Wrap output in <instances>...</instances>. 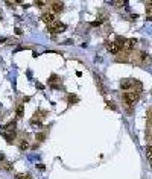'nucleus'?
I'll use <instances>...</instances> for the list:
<instances>
[{"label": "nucleus", "mask_w": 152, "mask_h": 179, "mask_svg": "<svg viewBox=\"0 0 152 179\" xmlns=\"http://www.w3.org/2000/svg\"><path fill=\"white\" fill-rule=\"evenodd\" d=\"M41 20L46 23L47 26H50V24H53V23L56 21V17H55V14H53V12H44L41 15Z\"/></svg>", "instance_id": "nucleus-4"}, {"label": "nucleus", "mask_w": 152, "mask_h": 179, "mask_svg": "<svg viewBox=\"0 0 152 179\" xmlns=\"http://www.w3.org/2000/svg\"><path fill=\"white\" fill-rule=\"evenodd\" d=\"M67 100H69V103L71 105V103H76V102H78V97H76L75 94H69V96H67Z\"/></svg>", "instance_id": "nucleus-15"}, {"label": "nucleus", "mask_w": 152, "mask_h": 179, "mask_svg": "<svg viewBox=\"0 0 152 179\" xmlns=\"http://www.w3.org/2000/svg\"><path fill=\"white\" fill-rule=\"evenodd\" d=\"M44 138H46V132H41V134H37V137H35V140L37 141H44Z\"/></svg>", "instance_id": "nucleus-16"}, {"label": "nucleus", "mask_w": 152, "mask_h": 179, "mask_svg": "<svg viewBox=\"0 0 152 179\" xmlns=\"http://www.w3.org/2000/svg\"><path fill=\"white\" fill-rule=\"evenodd\" d=\"M123 99L128 105H134L137 100H138V93H134V91H128L123 94Z\"/></svg>", "instance_id": "nucleus-2"}, {"label": "nucleus", "mask_w": 152, "mask_h": 179, "mask_svg": "<svg viewBox=\"0 0 152 179\" xmlns=\"http://www.w3.org/2000/svg\"><path fill=\"white\" fill-rule=\"evenodd\" d=\"M38 168H40V170H44V168H46V167H44L43 164H38Z\"/></svg>", "instance_id": "nucleus-24"}, {"label": "nucleus", "mask_w": 152, "mask_h": 179, "mask_svg": "<svg viewBox=\"0 0 152 179\" xmlns=\"http://www.w3.org/2000/svg\"><path fill=\"white\" fill-rule=\"evenodd\" d=\"M136 44H137V40H136V38L125 40V43H123L122 49L125 50V53H129V52H132V50H134V47H136Z\"/></svg>", "instance_id": "nucleus-3"}, {"label": "nucleus", "mask_w": 152, "mask_h": 179, "mask_svg": "<svg viewBox=\"0 0 152 179\" xmlns=\"http://www.w3.org/2000/svg\"><path fill=\"white\" fill-rule=\"evenodd\" d=\"M31 124H32L34 128H43V126H41V121H40V120H37V121H35V120H31Z\"/></svg>", "instance_id": "nucleus-17"}, {"label": "nucleus", "mask_w": 152, "mask_h": 179, "mask_svg": "<svg viewBox=\"0 0 152 179\" xmlns=\"http://www.w3.org/2000/svg\"><path fill=\"white\" fill-rule=\"evenodd\" d=\"M29 100H31V97H29V96H28V97H23V102H29Z\"/></svg>", "instance_id": "nucleus-23"}, {"label": "nucleus", "mask_w": 152, "mask_h": 179, "mask_svg": "<svg viewBox=\"0 0 152 179\" xmlns=\"http://www.w3.org/2000/svg\"><path fill=\"white\" fill-rule=\"evenodd\" d=\"M15 128H17V121L12 120V121H9L8 124H5V126L0 129V134H3V132H15Z\"/></svg>", "instance_id": "nucleus-7"}, {"label": "nucleus", "mask_w": 152, "mask_h": 179, "mask_svg": "<svg viewBox=\"0 0 152 179\" xmlns=\"http://www.w3.org/2000/svg\"><path fill=\"white\" fill-rule=\"evenodd\" d=\"M106 50H108L111 55H119V53H120V47L114 41H108V43H106Z\"/></svg>", "instance_id": "nucleus-5"}, {"label": "nucleus", "mask_w": 152, "mask_h": 179, "mask_svg": "<svg viewBox=\"0 0 152 179\" xmlns=\"http://www.w3.org/2000/svg\"><path fill=\"white\" fill-rule=\"evenodd\" d=\"M149 20H152V18H151V17H149Z\"/></svg>", "instance_id": "nucleus-25"}, {"label": "nucleus", "mask_w": 152, "mask_h": 179, "mask_svg": "<svg viewBox=\"0 0 152 179\" xmlns=\"http://www.w3.org/2000/svg\"><path fill=\"white\" fill-rule=\"evenodd\" d=\"M15 112H17V117H23V114H24V106H23V105H19V106H17V109H15Z\"/></svg>", "instance_id": "nucleus-14"}, {"label": "nucleus", "mask_w": 152, "mask_h": 179, "mask_svg": "<svg viewBox=\"0 0 152 179\" xmlns=\"http://www.w3.org/2000/svg\"><path fill=\"white\" fill-rule=\"evenodd\" d=\"M35 5H37L38 8H44L47 5V2H43V0H38V2H35Z\"/></svg>", "instance_id": "nucleus-18"}, {"label": "nucleus", "mask_w": 152, "mask_h": 179, "mask_svg": "<svg viewBox=\"0 0 152 179\" xmlns=\"http://www.w3.org/2000/svg\"><path fill=\"white\" fill-rule=\"evenodd\" d=\"M50 8H52V12L56 15V14L64 11V3L62 2H53V3H50Z\"/></svg>", "instance_id": "nucleus-6"}, {"label": "nucleus", "mask_w": 152, "mask_h": 179, "mask_svg": "<svg viewBox=\"0 0 152 179\" xmlns=\"http://www.w3.org/2000/svg\"><path fill=\"white\" fill-rule=\"evenodd\" d=\"M15 179H32V176L29 173H17Z\"/></svg>", "instance_id": "nucleus-13"}, {"label": "nucleus", "mask_w": 152, "mask_h": 179, "mask_svg": "<svg viewBox=\"0 0 152 179\" xmlns=\"http://www.w3.org/2000/svg\"><path fill=\"white\" fill-rule=\"evenodd\" d=\"M3 161H5V155L0 153V163H3Z\"/></svg>", "instance_id": "nucleus-22"}, {"label": "nucleus", "mask_w": 152, "mask_h": 179, "mask_svg": "<svg viewBox=\"0 0 152 179\" xmlns=\"http://www.w3.org/2000/svg\"><path fill=\"white\" fill-rule=\"evenodd\" d=\"M146 12L152 15V3H146Z\"/></svg>", "instance_id": "nucleus-19"}, {"label": "nucleus", "mask_w": 152, "mask_h": 179, "mask_svg": "<svg viewBox=\"0 0 152 179\" xmlns=\"http://www.w3.org/2000/svg\"><path fill=\"white\" fill-rule=\"evenodd\" d=\"M29 146H31V144H29V141H28V140H21V141H20V144H19V149L24 152V150H28V149H29Z\"/></svg>", "instance_id": "nucleus-10"}, {"label": "nucleus", "mask_w": 152, "mask_h": 179, "mask_svg": "<svg viewBox=\"0 0 152 179\" xmlns=\"http://www.w3.org/2000/svg\"><path fill=\"white\" fill-rule=\"evenodd\" d=\"M0 167H2L5 172H12V170H14V166H12V163H9V161H3V163H0Z\"/></svg>", "instance_id": "nucleus-9"}, {"label": "nucleus", "mask_w": 152, "mask_h": 179, "mask_svg": "<svg viewBox=\"0 0 152 179\" xmlns=\"http://www.w3.org/2000/svg\"><path fill=\"white\" fill-rule=\"evenodd\" d=\"M145 153H146V158H148L149 161H152V144L146 146V149H145Z\"/></svg>", "instance_id": "nucleus-11"}, {"label": "nucleus", "mask_w": 152, "mask_h": 179, "mask_svg": "<svg viewBox=\"0 0 152 179\" xmlns=\"http://www.w3.org/2000/svg\"><path fill=\"white\" fill-rule=\"evenodd\" d=\"M15 33L20 35V33H21V29H20V28H15Z\"/></svg>", "instance_id": "nucleus-21"}, {"label": "nucleus", "mask_w": 152, "mask_h": 179, "mask_svg": "<svg viewBox=\"0 0 152 179\" xmlns=\"http://www.w3.org/2000/svg\"><path fill=\"white\" fill-rule=\"evenodd\" d=\"M67 29V26L64 24V23H59V21H55L53 24H50V26H47V31H49V33H61V32H64Z\"/></svg>", "instance_id": "nucleus-1"}, {"label": "nucleus", "mask_w": 152, "mask_h": 179, "mask_svg": "<svg viewBox=\"0 0 152 179\" xmlns=\"http://www.w3.org/2000/svg\"><path fill=\"white\" fill-rule=\"evenodd\" d=\"M134 84H136V80H132V79L123 80V82L120 84V88H122V90H131V88L134 87Z\"/></svg>", "instance_id": "nucleus-8"}, {"label": "nucleus", "mask_w": 152, "mask_h": 179, "mask_svg": "<svg viewBox=\"0 0 152 179\" xmlns=\"http://www.w3.org/2000/svg\"><path fill=\"white\" fill-rule=\"evenodd\" d=\"M140 59H141V62H149L151 61V56L148 55L146 52H140Z\"/></svg>", "instance_id": "nucleus-12"}, {"label": "nucleus", "mask_w": 152, "mask_h": 179, "mask_svg": "<svg viewBox=\"0 0 152 179\" xmlns=\"http://www.w3.org/2000/svg\"><path fill=\"white\" fill-rule=\"evenodd\" d=\"M146 138H148V140H152V128H149V129L146 131Z\"/></svg>", "instance_id": "nucleus-20"}]
</instances>
